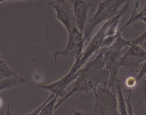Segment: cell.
Returning a JSON list of instances; mask_svg holds the SVG:
<instances>
[{
	"label": "cell",
	"instance_id": "6da1fadb",
	"mask_svg": "<svg viewBox=\"0 0 146 115\" xmlns=\"http://www.w3.org/2000/svg\"><path fill=\"white\" fill-rule=\"evenodd\" d=\"M132 43V40H126L122 36L121 32L119 31L117 39L110 47L102 48L105 59V69L109 72L108 87L113 92H115V83L120 68L119 61L123 55V50L126 47H129Z\"/></svg>",
	"mask_w": 146,
	"mask_h": 115
},
{
	"label": "cell",
	"instance_id": "7a4b0ae2",
	"mask_svg": "<svg viewBox=\"0 0 146 115\" xmlns=\"http://www.w3.org/2000/svg\"><path fill=\"white\" fill-rule=\"evenodd\" d=\"M132 0H103L99 3L95 15L88 19L83 32L85 42L90 41L95 28L108 19L114 17L120 12V8Z\"/></svg>",
	"mask_w": 146,
	"mask_h": 115
},
{
	"label": "cell",
	"instance_id": "3957f363",
	"mask_svg": "<svg viewBox=\"0 0 146 115\" xmlns=\"http://www.w3.org/2000/svg\"><path fill=\"white\" fill-rule=\"evenodd\" d=\"M108 79H109V72L105 68L97 74L90 76L88 77H78L75 80V82L73 85L72 89L69 92H67L65 96L57 101L55 109L57 110V108L70 96L80 95L84 92H90L91 91H94L100 85L108 86Z\"/></svg>",
	"mask_w": 146,
	"mask_h": 115
},
{
	"label": "cell",
	"instance_id": "277c9868",
	"mask_svg": "<svg viewBox=\"0 0 146 115\" xmlns=\"http://www.w3.org/2000/svg\"><path fill=\"white\" fill-rule=\"evenodd\" d=\"M95 94V105L89 114L92 115H118L117 99L115 92L109 89L107 85H100L93 91Z\"/></svg>",
	"mask_w": 146,
	"mask_h": 115
},
{
	"label": "cell",
	"instance_id": "5b68a950",
	"mask_svg": "<svg viewBox=\"0 0 146 115\" xmlns=\"http://www.w3.org/2000/svg\"><path fill=\"white\" fill-rule=\"evenodd\" d=\"M67 34H68V37L65 47L62 50H57L53 53V57L55 62L60 56L74 57L75 60H78L80 59L81 54L83 52L84 46L85 44L83 33L81 32L77 27Z\"/></svg>",
	"mask_w": 146,
	"mask_h": 115
},
{
	"label": "cell",
	"instance_id": "8992f818",
	"mask_svg": "<svg viewBox=\"0 0 146 115\" xmlns=\"http://www.w3.org/2000/svg\"><path fill=\"white\" fill-rule=\"evenodd\" d=\"M146 61V50L140 44H133L119 61L120 67H124L131 72L140 70L142 64Z\"/></svg>",
	"mask_w": 146,
	"mask_h": 115
},
{
	"label": "cell",
	"instance_id": "52a82bcc",
	"mask_svg": "<svg viewBox=\"0 0 146 115\" xmlns=\"http://www.w3.org/2000/svg\"><path fill=\"white\" fill-rule=\"evenodd\" d=\"M48 5L54 9L56 18L64 26L67 33L78 27L72 7L67 0H54Z\"/></svg>",
	"mask_w": 146,
	"mask_h": 115
},
{
	"label": "cell",
	"instance_id": "ba28073f",
	"mask_svg": "<svg viewBox=\"0 0 146 115\" xmlns=\"http://www.w3.org/2000/svg\"><path fill=\"white\" fill-rule=\"evenodd\" d=\"M72 5L73 12L76 20L77 26L81 32L84 29L88 20V13L92 4L85 0H67Z\"/></svg>",
	"mask_w": 146,
	"mask_h": 115
},
{
	"label": "cell",
	"instance_id": "9c48e42d",
	"mask_svg": "<svg viewBox=\"0 0 146 115\" xmlns=\"http://www.w3.org/2000/svg\"><path fill=\"white\" fill-rule=\"evenodd\" d=\"M71 75V73L68 71V73L66 75H64L63 77L58 79L57 81H55L51 84H48V85H38L36 87L38 88L45 89V90L50 92V93L58 95L59 96L62 98L65 96V95L67 94V92L65 91L66 88L68 87L69 85L72 83L70 79Z\"/></svg>",
	"mask_w": 146,
	"mask_h": 115
},
{
	"label": "cell",
	"instance_id": "30bf717a",
	"mask_svg": "<svg viewBox=\"0 0 146 115\" xmlns=\"http://www.w3.org/2000/svg\"><path fill=\"white\" fill-rule=\"evenodd\" d=\"M115 91L117 93V104H118V110L120 114L127 115V106L125 101V96L124 95L123 86L121 82L119 79H117L115 83Z\"/></svg>",
	"mask_w": 146,
	"mask_h": 115
},
{
	"label": "cell",
	"instance_id": "8fae6325",
	"mask_svg": "<svg viewBox=\"0 0 146 115\" xmlns=\"http://www.w3.org/2000/svg\"><path fill=\"white\" fill-rule=\"evenodd\" d=\"M20 76L17 74L12 69L9 67L7 63L0 56V80L9 78H18Z\"/></svg>",
	"mask_w": 146,
	"mask_h": 115
},
{
	"label": "cell",
	"instance_id": "7c38bea8",
	"mask_svg": "<svg viewBox=\"0 0 146 115\" xmlns=\"http://www.w3.org/2000/svg\"><path fill=\"white\" fill-rule=\"evenodd\" d=\"M58 97H59L58 95H55L52 98V99H50V100L47 102V104L44 105V107L42 109V110L40 111L39 114L40 115L52 114L56 111L55 106L57 101H58Z\"/></svg>",
	"mask_w": 146,
	"mask_h": 115
},
{
	"label": "cell",
	"instance_id": "4fadbf2b",
	"mask_svg": "<svg viewBox=\"0 0 146 115\" xmlns=\"http://www.w3.org/2000/svg\"><path fill=\"white\" fill-rule=\"evenodd\" d=\"M54 95H54V94L50 93V96H49L48 97H47V99H46V100L44 101V102H43V103L42 104L40 105V106H39V107H37L36 109H35V110H34V111H32V112H29V113H27V114H40V111H41L42 109V108L44 107V105H45L46 104H47V102H48V101L50 100V99H52V98L53 96H54Z\"/></svg>",
	"mask_w": 146,
	"mask_h": 115
},
{
	"label": "cell",
	"instance_id": "5bb4252c",
	"mask_svg": "<svg viewBox=\"0 0 146 115\" xmlns=\"http://www.w3.org/2000/svg\"><path fill=\"white\" fill-rule=\"evenodd\" d=\"M145 74H146V61L142 64V66L140 67V70L138 71V74H137V77H136V80L138 82L140 79H142L143 78V77L145 76Z\"/></svg>",
	"mask_w": 146,
	"mask_h": 115
},
{
	"label": "cell",
	"instance_id": "9a60e30c",
	"mask_svg": "<svg viewBox=\"0 0 146 115\" xmlns=\"http://www.w3.org/2000/svg\"><path fill=\"white\" fill-rule=\"evenodd\" d=\"M145 40H146V29L141 35L137 36V38H135V39L132 40V43L135 44H141L142 43L144 42Z\"/></svg>",
	"mask_w": 146,
	"mask_h": 115
},
{
	"label": "cell",
	"instance_id": "2e32d148",
	"mask_svg": "<svg viewBox=\"0 0 146 115\" xmlns=\"http://www.w3.org/2000/svg\"><path fill=\"white\" fill-rule=\"evenodd\" d=\"M137 82L136 80V78L133 77H130L127 78V79L125 82V86L127 89H133L136 85H137Z\"/></svg>",
	"mask_w": 146,
	"mask_h": 115
},
{
	"label": "cell",
	"instance_id": "e0dca14e",
	"mask_svg": "<svg viewBox=\"0 0 146 115\" xmlns=\"http://www.w3.org/2000/svg\"><path fill=\"white\" fill-rule=\"evenodd\" d=\"M144 102L146 108V79L143 81V85L141 87V102L138 104Z\"/></svg>",
	"mask_w": 146,
	"mask_h": 115
},
{
	"label": "cell",
	"instance_id": "ac0fdd59",
	"mask_svg": "<svg viewBox=\"0 0 146 115\" xmlns=\"http://www.w3.org/2000/svg\"><path fill=\"white\" fill-rule=\"evenodd\" d=\"M140 0H136L135 3V5H134V9H133V12H132L131 14V16H133L134 15H135L136 14V11L137 10V9L139 8V7H140Z\"/></svg>",
	"mask_w": 146,
	"mask_h": 115
},
{
	"label": "cell",
	"instance_id": "d6986e66",
	"mask_svg": "<svg viewBox=\"0 0 146 115\" xmlns=\"http://www.w3.org/2000/svg\"><path fill=\"white\" fill-rule=\"evenodd\" d=\"M2 105H3V101H2V98H0V109L2 107Z\"/></svg>",
	"mask_w": 146,
	"mask_h": 115
},
{
	"label": "cell",
	"instance_id": "ffe728a7",
	"mask_svg": "<svg viewBox=\"0 0 146 115\" xmlns=\"http://www.w3.org/2000/svg\"><path fill=\"white\" fill-rule=\"evenodd\" d=\"M8 1H14V0H0V4H2L4 2H8Z\"/></svg>",
	"mask_w": 146,
	"mask_h": 115
},
{
	"label": "cell",
	"instance_id": "44dd1931",
	"mask_svg": "<svg viewBox=\"0 0 146 115\" xmlns=\"http://www.w3.org/2000/svg\"><path fill=\"white\" fill-rule=\"evenodd\" d=\"M145 9H146V4H145V5L144 6V7L143 8V9H142V10H145Z\"/></svg>",
	"mask_w": 146,
	"mask_h": 115
},
{
	"label": "cell",
	"instance_id": "7402d4cb",
	"mask_svg": "<svg viewBox=\"0 0 146 115\" xmlns=\"http://www.w3.org/2000/svg\"><path fill=\"white\" fill-rule=\"evenodd\" d=\"M0 56H2V55H1V54H0Z\"/></svg>",
	"mask_w": 146,
	"mask_h": 115
}]
</instances>
